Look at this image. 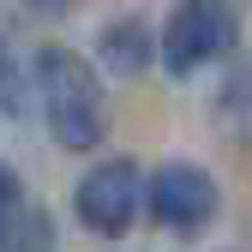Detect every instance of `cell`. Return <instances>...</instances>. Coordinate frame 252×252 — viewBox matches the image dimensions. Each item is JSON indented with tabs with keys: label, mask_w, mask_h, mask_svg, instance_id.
Segmentation results:
<instances>
[{
	"label": "cell",
	"mask_w": 252,
	"mask_h": 252,
	"mask_svg": "<svg viewBox=\"0 0 252 252\" xmlns=\"http://www.w3.org/2000/svg\"><path fill=\"white\" fill-rule=\"evenodd\" d=\"M36 96H42V120L60 150H96L108 138V96H102V78L84 54L42 48L36 54Z\"/></svg>",
	"instance_id": "obj_1"
},
{
	"label": "cell",
	"mask_w": 252,
	"mask_h": 252,
	"mask_svg": "<svg viewBox=\"0 0 252 252\" xmlns=\"http://www.w3.org/2000/svg\"><path fill=\"white\" fill-rule=\"evenodd\" d=\"M240 36V12L234 0H174V12L162 18L156 30V54H162V66L174 78L210 66V60H222Z\"/></svg>",
	"instance_id": "obj_2"
},
{
	"label": "cell",
	"mask_w": 252,
	"mask_h": 252,
	"mask_svg": "<svg viewBox=\"0 0 252 252\" xmlns=\"http://www.w3.org/2000/svg\"><path fill=\"white\" fill-rule=\"evenodd\" d=\"M138 192H144L138 162H132V156H108V162H96V168L78 180V192H72V216H78L90 234L120 240L126 228H132V216H138Z\"/></svg>",
	"instance_id": "obj_3"
},
{
	"label": "cell",
	"mask_w": 252,
	"mask_h": 252,
	"mask_svg": "<svg viewBox=\"0 0 252 252\" xmlns=\"http://www.w3.org/2000/svg\"><path fill=\"white\" fill-rule=\"evenodd\" d=\"M144 204H150V216L162 228H174V234H198L210 216H216V180H210V168H198V162H162L150 180H144Z\"/></svg>",
	"instance_id": "obj_4"
},
{
	"label": "cell",
	"mask_w": 252,
	"mask_h": 252,
	"mask_svg": "<svg viewBox=\"0 0 252 252\" xmlns=\"http://www.w3.org/2000/svg\"><path fill=\"white\" fill-rule=\"evenodd\" d=\"M150 54H156V30H150L144 18H108V24L96 30V60H102L108 72H120V78L144 72Z\"/></svg>",
	"instance_id": "obj_5"
},
{
	"label": "cell",
	"mask_w": 252,
	"mask_h": 252,
	"mask_svg": "<svg viewBox=\"0 0 252 252\" xmlns=\"http://www.w3.org/2000/svg\"><path fill=\"white\" fill-rule=\"evenodd\" d=\"M18 210H24V186H18V174H12V168H0V252H12Z\"/></svg>",
	"instance_id": "obj_6"
},
{
	"label": "cell",
	"mask_w": 252,
	"mask_h": 252,
	"mask_svg": "<svg viewBox=\"0 0 252 252\" xmlns=\"http://www.w3.org/2000/svg\"><path fill=\"white\" fill-rule=\"evenodd\" d=\"M30 6H36V12H60V6H66V0H30Z\"/></svg>",
	"instance_id": "obj_7"
}]
</instances>
